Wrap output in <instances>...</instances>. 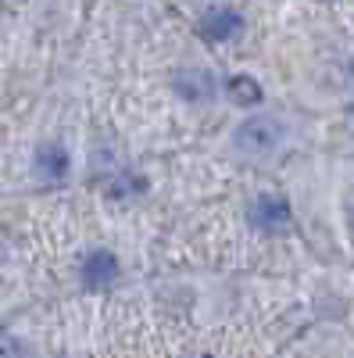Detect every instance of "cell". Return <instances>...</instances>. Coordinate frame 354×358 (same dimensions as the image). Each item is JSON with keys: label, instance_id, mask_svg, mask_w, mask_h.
Here are the masks:
<instances>
[{"label": "cell", "instance_id": "obj_2", "mask_svg": "<svg viewBox=\"0 0 354 358\" xmlns=\"http://www.w3.org/2000/svg\"><path fill=\"white\" fill-rule=\"evenodd\" d=\"M251 222L265 233H283L290 226V204L276 194H261L251 204Z\"/></svg>", "mask_w": 354, "mask_h": 358}, {"label": "cell", "instance_id": "obj_10", "mask_svg": "<svg viewBox=\"0 0 354 358\" xmlns=\"http://www.w3.org/2000/svg\"><path fill=\"white\" fill-rule=\"evenodd\" d=\"M351 229H354V204H351Z\"/></svg>", "mask_w": 354, "mask_h": 358}, {"label": "cell", "instance_id": "obj_3", "mask_svg": "<svg viewBox=\"0 0 354 358\" xmlns=\"http://www.w3.org/2000/svg\"><path fill=\"white\" fill-rule=\"evenodd\" d=\"M172 86H175V94L190 104H208L215 97V76L204 72V69H179L172 76Z\"/></svg>", "mask_w": 354, "mask_h": 358}, {"label": "cell", "instance_id": "obj_5", "mask_svg": "<svg viewBox=\"0 0 354 358\" xmlns=\"http://www.w3.org/2000/svg\"><path fill=\"white\" fill-rule=\"evenodd\" d=\"M118 276V258L111 251H94L90 258L82 262V283L90 287V290H104L111 287Z\"/></svg>", "mask_w": 354, "mask_h": 358}, {"label": "cell", "instance_id": "obj_7", "mask_svg": "<svg viewBox=\"0 0 354 358\" xmlns=\"http://www.w3.org/2000/svg\"><path fill=\"white\" fill-rule=\"evenodd\" d=\"M143 187H147V183H143L140 176H115L104 194H108V201H118V204H122V201H133L136 194H143Z\"/></svg>", "mask_w": 354, "mask_h": 358}, {"label": "cell", "instance_id": "obj_6", "mask_svg": "<svg viewBox=\"0 0 354 358\" xmlns=\"http://www.w3.org/2000/svg\"><path fill=\"white\" fill-rule=\"evenodd\" d=\"M36 172L43 179H65L68 176V151L61 143H43L36 151Z\"/></svg>", "mask_w": 354, "mask_h": 358}, {"label": "cell", "instance_id": "obj_4", "mask_svg": "<svg viewBox=\"0 0 354 358\" xmlns=\"http://www.w3.org/2000/svg\"><path fill=\"white\" fill-rule=\"evenodd\" d=\"M200 33L208 40H233V36L244 33V15L233 11V8H212L200 18Z\"/></svg>", "mask_w": 354, "mask_h": 358}, {"label": "cell", "instance_id": "obj_8", "mask_svg": "<svg viewBox=\"0 0 354 358\" xmlns=\"http://www.w3.org/2000/svg\"><path fill=\"white\" fill-rule=\"evenodd\" d=\"M229 97L236 104H258L261 101V83L251 76H233L229 79Z\"/></svg>", "mask_w": 354, "mask_h": 358}, {"label": "cell", "instance_id": "obj_9", "mask_svg": "<svg viewBox=\"0 0 354 358\" xmlns=\"http://www.w3.org/2000/svg\"><path fill=\"white\" fill-rule=\"evenodd\" d=\"M0 251H4V229H0Z\"/></svg>", "mask_w": 354, "mask_h": 358}, {"label": "cell", "instance_id": "obj_1", "mask_svg": "<svg viewBox=\"0 0 354 358\" xmlns=\"http://www.w3.org/2000/svg\"><path fill=\"white\" fill-rule=\"evenodd\" d=\"M279 122L276 118H265V115H254V118H244L233 133V143L240 147L244 155H272L279 147Z\"/></svg>", "mask_w": 354, "mask_h": 358}]
</instances>
